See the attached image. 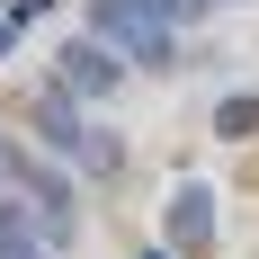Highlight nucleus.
Wrapping results in <instances>:
<instances>
[{"instance_id":"nucleus-1","label":"nucleus","mask_w":259,"mask_h":259,"mask_svg":"<svg viewBox=\"0 0 259 259\" xmlns=\"http://www.w3.org/2000/svg\"><path fill=\"white\" fill-rule=\"evenodd\" d=\"M90 36H107V45L125 54V63H143V72H161V63L179 54L161 0H99V9H90Z\"/></svg>"},{"instance_id":"nucleus-2","label":"nucleus","mask_w":259,"mask_h":259,"mask_svg":"<svg viewBox=\"0 0 259 259\" xmlns=\"http://www.w3.org/2000/svg\"><path fill=\"white\" fill-rule=\"evenodd\" d=\"M116 80H125V54L107 45V36H72L63 45V90L72 99H107Z\"/></svg>"},{"instance_id":"nucleus-3","label":"nucleus","mask_w":259,"mask_h":259,"mask_svg":"<svg viewBox=\"0 0 259 259\" xmlns=\"http://www.w3.org/2000/svg\"><path fill=\"white\" fill-rule=\"evenodd\" d=\"M170 241H179V250H214V188L206 179H179V197H170Z\"/></svg>"},{"instance_id":"nucleus-4","label":"nucleus","mask_w":259,"mask_h":259,"mask_svg":"<svg viewBox=\"0 0 259 259\" xmlns=\"http://www.w3.org/2000/svg\"><path fill=\"white\" fill-rule=\"evenodd\" d=\"M36 134H45V143H54V152H90V125H80V99H72V90H45V99H36Z\"/></svg>"},{"instance_id":"nucleus-5","label":"nucleus","mask_w":259,"mask_h":259,"mask_svg":"<svg viewBox=\"0 0 259 259\" xmlns=\"http://www.w3.org/2000/svg\"><path fill=\"white\" fill-rule=\"evenodd\" d=\"M18 188L36 197V206H45V233H72V188H63V179H45V170H36L27 152H18Z\"/></svg>"},{"instance_id":"nucleus-6","label":"nucleus","mask_w":259,"mask_h":259,"mask_svg":"<svg viewBox=\"0 0 259 259\" xmlns=\"http://www.w3.org/2000/svg\"><path fill=\"white\" fill-rule=\"evenodd\" d=\"M0 259H45L36 250V224H27L18 206H0Z\"/></svg>"},{"instance_id":"nucleus-7","label":"nucleus","mask_w":259,"mask_h":259,"mask_svg":"<svg viewBox=\"0 0 259 259\" xmlns=\"http://www.w3.org/2000/svg\"><path fill=\"white\" fill-rule=\"evenodd\" d=\"M214 134H259V99H224L214 107Z\"/></svg>"},{"instance_id":"nucleus-8","label":"nucleus","mask_w":259,"mask_h":259,"mask_svg":"<svg viewBox=\"0 0 259 259\" xmlns=\"http://www.w3.org/2000/svg\"><path fill=\"white\" fill-rule=\"evenodd\" d=\"M18 36H27V9H9V18H0V54L18 45Z\"/></svg>"},{"instance_id":"nucleus-9","label":"nucleus","mask_w":259,"mask_h":259,"mask_svg":"<svg viewBox=\"0 0 259 259\" xmlns=\"http://www.w3.org/2000/svg\"><path fill=\"white\" fill-rule=\"evenodd\" d=\"M161 9H170V18H197V9H206V0H161Z\"/></svg>"},{"instance_id":"nucleus-10","label":"nucleus","mask_w":259,"mask_h":259,"mask_svg":"<svg viewBox=\"0 0 259 259\" xmlns=\"http://www.w3.org/2000/svg\"><path fill=\"white\" fill-rule=\"evenodd\" d=\"M134 259H170V250H134Z\"/></svg>"}]
</instances>
